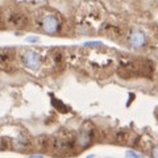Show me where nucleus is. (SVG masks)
I'll list each match as a JSON object with an SVG mask.
<instances>
[{
    "label": "nucleus",
    "mask_w": 158,
    "mask_h": 158,
    "mask_svg": "<svg viewBox=\"0 0 158 158\" xmlns=\"http://www.w3.org/2000/svg\"><path fill=\"white\" fill-rule=\"evenodd\" d=\"M86 158H95V154H90V156H87Z\"/></svg>",
    "instance_id": "nucleus-12"
},
{
    "label": "nucleus",
    "mask_w": 158,
    "mask_h": 158,
    "mask_svg": "<svg viewBox=\"0 0 158 158\" xmlns=\"http://www.w3.org/2000/svg\"><path fill=\"white\" fill-rule=\"evenodd\" d=\"M145 44H146V37L141 31H133L129 34V45L132 48L140 49L142 46H145Z\"/></svg>",
    "instance_id": "nucleus-4"
},
{
    "label": "nucleus",
    "mask_w": 158,
    "mask_h": 158,
    "mask_svg": "<svg viewBox=\"0 0 158 158\" xmlns=\"http://www.w3.org/2000/svg\"><path fill=\"white\" fill-rule=\"evenodd\" d=\"M53 104H54V106H57V108H58L59 111H63V112L67 111V108H65L66 106H65V104H62V102L57 100V99H53Z\"/></svg>",
    "instance_id": "nucleus-7"
},
{
    "label": "nucleus",
    "mask_w": 158,
    "mask_h": 158,
    "mask_svg": "<svg viewBox=\"0 0 158 158\" xmlns=\"http://www.w3.org/2000/svg\"><path fill=\"white\" fill-rule=\"evenodd\" d=\"M86 46H100L102 45V42L100 41H94V42H86L85 44Z\"/></svg>",
    "instance_id": "nucleus-8"
},
{
    "label": "nucleus",
    "mask_w": 158,
    "mask_h": 158,
    "mask_svg": "<svg viewBox=\"0 0 158 158\" xmlns=\"http://www.w3.org/2000/svg\"><path fill=\"white\" fill-rule=\"evenodd\" d=\"M29 158H45L42 154H32V156H29Z\"/></svg>",
    "instance_id": "nucleus-11"
},
{
    "label": "nucleus",
    "mask_w": 158,
    "mask_h": 158,
    "mask_svg": "<svg viewBox=\"0 0 158 158\" xmlns=\"http://www.w3.org/2000/svg\"><path fill=\"white\" fill-rule=\"evenodd\" d=\"M27 41H28V42H38V41H40V38H38V37H33V36H31V37H28V38H27Z\"/></svg>",
    "instance_id": "nucleus-10"
},
{
    "label": "nucleus",
    "mask_w": 158,
    "mask_h": 158,
    "mask_svg": "<svg viewBox=\"0 0 158 158\" xmlns=\"http://www.w3.org/2000/svg\"><path fill=\"white\" fill-rule=\"evenodd\" d=\"M152 157L153 158H158V146H154L152 149Z\"/></svg>",
    "instance_id": "nucleus-9"
},
{
    "label": "nucleus",
    "mask_w": 158,
    "mask_h": 158,
    "mask_svg": "<svg viewBox=\"0 0 158 158\" xmlns=\"http://www.w3.org/2000/svg\"><path fill=\"white\" fill-rule=\"evenodd\" d=\"M41 28L48 34H56L61 29V23L54 15H46L41 20Z\"/></svg>",
    "instance_id": "nucleus-3"
},
{
    "label": "nucleus",
    "mask_w": 158,
    "mask_h": 158,
    "mask_svg": "<svg viewBox=\"0 0 158 158\" xmlns=\"http://www.w3.org/2000/svg\"><path fill=\"white\" fill-rule=\"evenodd\" d=\"M21 62L29 70H38L40 66H41V56L34 50H27L23 53Z\"/></svg>",
    "instance_id": "nucleus-1"
},
{
    "label": "nucleus",
    "mask_w": 158,
    "mask_h": 158,
    "mask_svg": "<svg viewBox=\"0 0 158 158\" xmlns=\"http://www.w3.org/2000/svg\"><path fill=\"white\" fill-rule=\"evenodd\" d=\"M92 140H94V129L90 125V123H86V124L81 128V131H79L78 136H77V144L81 146L82 149H85V148L90 146Z\"/></svg>",
    "instance_id": "nucleus-2"
},
{
    "label": "nucleus",
    "mask_w": 158,
    "mask_h": 158,
    "mask_svg": "<svg viewBox=\"0 0 158 158\" xmlns=\"http://www.w3.org/2000/svg\"><path fill=\"white\" fill-rule=\"evenodd\" d=\"M125 158H142V156L140 154V153L135 152V150H127Z\"/></svg>",
    "instance_id": "nucleus-6"
},
{
    "label": "nucleus",
    "mask_w": 158,
    "mask_h": 158,
    "mask_svg": "<svg viewBox=\"0 0 158 158\" xmlns=\"http://www.w3.org/2000/svg\"><path fill=\"white\" fill-rule=\"evenodd\" d=\"M9 23L16 28H24L27 25V17H25V15L21 12H13L11 16H9Z\"/></svg>",
    "instance_id": "nucleus-5"
}]
</instances>
